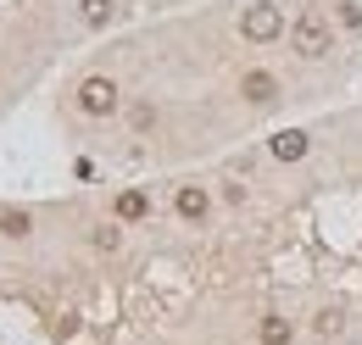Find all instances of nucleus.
<instances>
[{
	"label": "nucleus",
	"instance_id": "f257e3e1",
	"mask_svg": "<svg viewBox=\"0 0 362 345\" xmlns=\"http://www.w3.org/2000/svg\"><path fill=\"white\" fill-rule=\"evenodd\" d=\"M290 40H296V50H301L307 62H317V56H329V23H323L317 11H301L296 28H290Z\"/></svg>",
	"mask_w": 362,
	"mask_h": 345
},
{
	"label": "nucleus",
	"instance_id": "f03ea898",
	"mask_svg": "<svg viewBox=\"0 0 362 345\" xmlns=\"http://www.w3.org/2000/svg\"><path fill=\"white\" fill-rule=\"evenodd\" d=\"M240 34L245 40H257V45H268L284 34V17H279V6H251L245 17H240Z\"/></svg>",
	"mask_w": 362,
	"mask_h": 345
},
{
	"label": "nucleus",
	"instance_id": "7ed1b4c3",
	"mask_svg": "<svg viewBox=\"0 0 362 345\" xmlns=\"http://www.w3.org/2000/svg\"><path fill=\"white\" fill-rule=\"evenodd\" d=\"M78 106H84L90 117L117 112V84H112V78H84V84H78Z\"/></svg>",
	"mask_w": 362,
	"mask_h": 345
},
{
	"label": "nucleus",
	"instance_id": "20e7f679",
	"mask_svg": "<svg viewBox=\"0 0 362 345\" xmlns=\"http://www.w3.org/2000/svg\"><path fill=\"white\" fill-rule=\"evenodd\" d=\"M307 145H313V139H307L301 129L273 134V156H279V162H301V156H307Z\"/></svg>",
	"mask_w": 362,
	"mask_h": 345
},
{
	"label": "nucleus",
	"instance_id": "39448f33",
	"mask_svg": "<svg viewBox=\"0 0 362 345\" xmlns=\"http://www.w3.org/2000/svg\"><path fill=\"white\" fill-rule=\"evenodd\" d=\"M245 100H251V106H273V100H279V84H273V73H245Z\"/></svg>",
	"mask_w": 362,
	"mask_h": 345
},
{
	"label": "nucleus",
	"instance_id": "423d86ee",
	"mask_svg": "<svg viewBox=\"0 0 362 345\" xmlns=\"http://www.w3.org/2000/svg\"><path fill=\"white\" fill-rule=\"evenodd\" d=\"M173 206H179V217H189V223H201L212 201H206V189H201V184H184V189H179V201H173Z\"/></svg>",
	"mask_w": 362,
	"mask_h": 345
},
{
	"label": "nucleus",
	"instance_id": "0eeeda50",
	"mask_svg": "<svg viewBox=\"0 0 362 345\" xmlns=\"http://www.w3.org/2000/svg\"><path fill=\"white\" fill-rule=\"evenodd\" d=\"M145 212H151V201H145L139 189H123V195H117V217H123V223H139Z\"/></svg>",
	"mask_w": 362,
	"mask_h": 345
},
{
	"label": "nucleus",
	"instance_id": "6e6552de",
	"mask_svg": "<svg viewBox=\"0 0 362 345\" xmlns=\"http://www.w3.org/2000/svg\"><path fill=\"white\" fill-rule=\"evenodd\" d=\"M28 228H34V217H28V212H17V206H11V212H0V234H11V240H23Z\"/></svg>",
	"mask_w": 362,
	"mask_h": 345
},
{
	"label": "nucleus",
	"instance_id": "1a4fd4ad",
	"mask_svg": "<svg viewBox=\"0 0 362 345\" xmlns=\"http://www.w3.org/2000/svg\"><path fill=\"white\" fill-rule=\"evenodd\" d=\"M78 11H84V23H90V28L112 23V0H78Z\"/></svg>",
	"mask_w": 362,
	"mask_h": 345
},
{
	"label": "nucleus",
	"instance_id": "9d476101",
	"mask_svg": "<svg viewBox=\"0 0 362 345\" xmlns=\"http://www.w3.org/2000/svg\"><path fill=\"white\" fill-rule=\"evenodd\" d=\"M262 345H290V323L284 317H262Z\"/></svg>",
	"mask_w": 362,
	"mask_h": 345
},
{
	"label": "nucleus",
	"instance_id": "9b49d317",
	"mask_svg": "<svg viewBox=\"0 0 362 345\" xmlns=\"http://www.w3.org/2000/svg\"><path fill=\"white\" fill-rule=\"evenodd\" d=\"M340 323H346V317H340L334 306H329V312H317V334H340Z\"/></svg>",
	"mask_w": 362,
	"mask_h": 345
}]
</instances>
